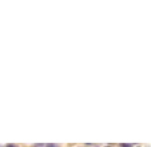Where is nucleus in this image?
Instances as JSON below:
<instances>
[{"instance_id": "nucleus-1", "label": "nucleus", "mask_w": 151, "mask_h": 147, "mask_svg": "<svg viewBox=\"0 0 151 147\" xmlns=\"http://www.w3.org/2000/svg\"><path fill=\"white\" fill-rule=\"evenodd\" d=\"M120 147H132V144H127V143H122Z\"/></svg>"}, {"instance_id": "nucleus-2", "label": "nucleus", "mask_w": 151, "mask_h": 147, "mask_svg": "<svg viewBox=\"0 0 151 147\" xmlns=\"http://www.w3.org/2000/svg\"><path fill=\"white\" fill-rule=\"evenodd\" d=\"M46 147H58L56 144H52V143H50V144H46Z\"/></svg>"}, {"instance_id": "nucleus-3", "label": "nucleus", "mask_w": 151, "mask_h": 147, "mask_svg": "<svg viewBox=\"0 0 151 147\" xmlns=\"http://www.w3.org/2000/svg\"><path fill=\"white\" fill-rule=\"evenodd\" d=\"M7 147H16V146H15V144H8Z\"/></svg>"}]
</instances>
